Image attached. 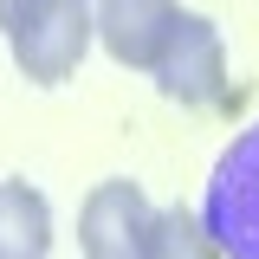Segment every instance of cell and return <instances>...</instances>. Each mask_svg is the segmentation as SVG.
<instances>
[{
    "label": "cell",
    "instance_id": "5b68a950",
    "mask_svg": "<svg viewBox=\"0 0 259 259\" xmlns=\"http://www.w3.org/2000/svg\"><path fill=\"white\" fill-rule=\"evenodd\" d=\"M182 26V0H97V39L130 71H156Z\"/></svg>",
    "mask_w": 259,
    "mask_h": 259
},
{
    "label": "cell",
    "instance_id": "52a82bcc",
    "mask_svg": "<svg viewBox=\"0 0 259 259\" xmlns=\"http://www.w3.org/2000/svg\"><path fill=\"white\" fill-rule=\"evenodd\" d=\"M143 259H227L221 240L207 233V221H201V207H156V221H149V233H143Z\"/></svg>",
    "mask_w": 259,
    "mask_h": 259
},
{
    "label": "cell",
    "instance_id": "277c9868",
    "mask_svg": "<svg viewBox=\"0 0 259 259\" xmlns=\"http://www.w3.org/2000/svg\"><path fill=\"white\" fill-rule=\"evenodd\" d=\"M149 221H156L149 194L136 188V182H123V175H110L78 207V253L84 259H143Z\"/></svg>",
    "mask_w": 259,
    "mask_h": 259
},
{
    "label": "cell",
    "instance_id": "7a4b0ae2",
    "mask_svg": "<svg viewBox=\"0 0 259 259\" xmlns=\"http://www.w3.org/2000/svg\"><path fill=\"white\" fill-rule=\"evenodd\" d=\"M201 221L221 240L227 259H259V123L227 143V156L207 175Z\"/></svg>",
    "mask_w": 259,
    "mask_h": 259
},
{
    "label": "cell",
    "instance_id": "3957f363",
    "mask_svg": "<svg viewBox=\"0 0 259 259\" xmlns=\"http://www.w3.org/2000/svg\"><path fill=\"white\" fill-rule=\"evenodd\" d=\"M156 91L182 110H221L227 104V46H221V26L207 13H182V26L168 39L162 65L149 71Z\"/></svg>",
    "mask_w": 259,
    "mask_h": 259
},
{
    "label": "cell",
    "instance_id": "8992f818",
    "mask_svg": "<svg viewBox=\"0 0 259 259\" xmlns=\"http://www.w3.org/2000/svg\"><path fill=\"white\" fill-rule=\"evenodd\" d=\"M52 253V207L32 182H0V259Z\"/></svg>",
    "mask_w": 259,
    "mask_h": 259
},
{
    "label": "cell",
    "instance_id": "6da1fadb",
    "mask_svg": "<svg viewBox=\"0 0 259 259\" xmlns=\"http://www.w3.org/2000/svg\"><path fill=\"white\" fill-rule=\"evenodd\" d=\"M97 39V7L91 0H32L26 13L7 26L13 65L32 84H65Z\"/></svg>",
    "mask_w": 259,
    "mask_h": 259
},
{
    "label": "cell",
    "instance_id": "ba28073f",
    "mask_svg": "<svg viewBox=\"0 0 259 259\" xmlns=\"http://www.w3.org/2000/svg\"><path fill=\"white\" fill-rule=\"evenodd\" d=\"M26 7H32V0H0V32L13 26V20H20V13H26Z\"/></svg>",
    "mask_w": 259,
    "mask_h": 259
}]
</instances>
